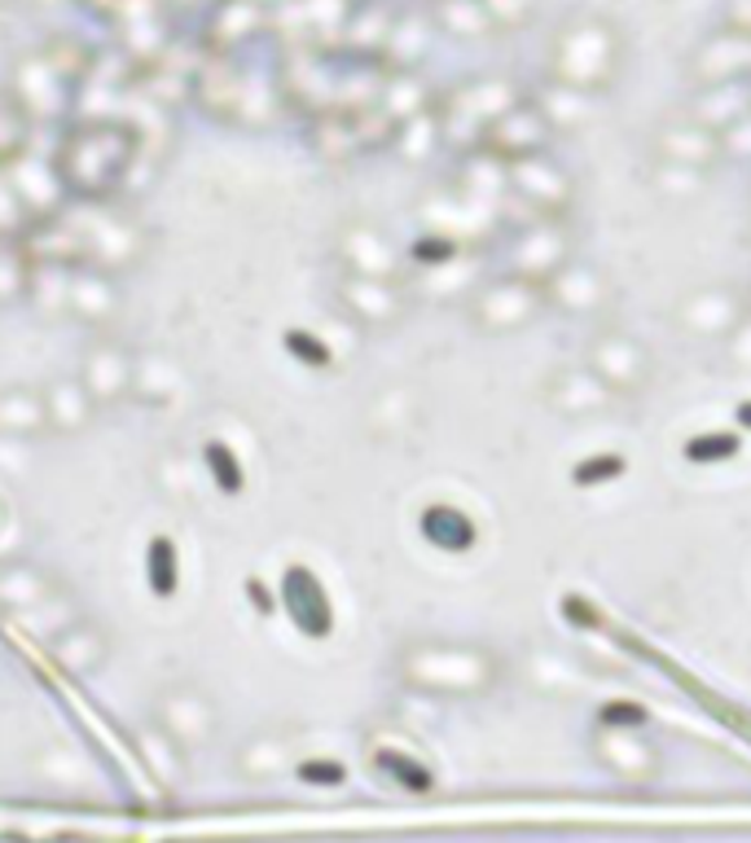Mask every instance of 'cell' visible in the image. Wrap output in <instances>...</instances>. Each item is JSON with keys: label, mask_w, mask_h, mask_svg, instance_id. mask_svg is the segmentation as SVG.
Listing matches in <instances>:
<instances>
[{"label": "cell", "mask_w": 751, "mask_h": 843, "mask_svg": "<svg viewBox=\"0 0 751 843\" xmlns=\"http://www.w3.org/2000/svg\"><path fill=\"white\" fill-rule=\"evenodd\" d=\"M207 461H211V470H216V479H220V488H225V492H238V488H242V479L233 474V461H229V452H225L220 444H211V448H207Z\"/></svg>", "instance_id": "28"}, {"label": "cell", "mask_w": 751, "mask_h": 843, "mask_svg": "<svg viewBox=\"0 0 751 843\" xmlns=\"http://www.w3.org/2000/svg\"><path fill=\"white\" fill-rule=\"evenodd\" d=\"M505 185L514 189V198H523L536 216H567L576 202V180L567 176V167H558L549 154H532L505 167Z\"/></svg>", "instance_id": "11"}, {"label": "cell", "mask_w": 751, "mask_h": 843, "mask_svg": "<svg viewBox=\"0 0 751 843\" xmlns=\"http://www.w3.org/2000/svg\"><path fill=\"white\" fill-rule=\"evenodd\" d=\"M549 119L541 114V106H527V101H514L488 132H483V150L497 158V163H519V158H532V154H545V141H549Z\"/></svg>", "instance_id": "14"}, {"label": "cell", "mask_w": 751, "mask_h": 843, "mask_svg": "<svg viewBox=\"0 0 751 843\" xmlns=\"http://www.w3.org/2000/svg\"><path fill=\"white\" fill-rule=\"evenodd\" d=\"M48 430L44 392L35 387H0V435H40Z\"/></svg>", "instance_id": "24"}, {"label": "cell", "mask_w": 751, "mask_h": 843, "mask_svg": "<svg viewBox=\"0 0 751 843\" xmlns=\"http://www.w3.org/2000/svg\"><path fill=\"white\" fill-rule=\"evenodd\" d=\"M159 721L172 730V738H181V743H198V738L211 730V703H207L194 686H181V690L163 694V703H159Z\"/></svg>", "instance_id": "22"}, {"label": "cell", "mask_w": 751, "mask_h": 843, "mask_svg": "<svg viewBox=\"0 0 751 843\" xmlns=\"http://www.w3.org/2000/svg\"><path fill=\"white\" fill-rule=\"evenodd\" d=\"M751 114V79L739 84H712V88H699L695 106H690V119L704 123L708 132H734L743 119Z\"/></svg>", "instance_id": "19"}, {"label": "cell", "mask_w": 751, "mask_h": 843, "mask_svg": "<svg viewBox=\"0 0 751 843\" xmlns=\"http://www.w3.org/2000/svg\"><path fill=\"white\" fill-rule=\"evenodd\" d=\"M541 401L549 414H558L563 421H585V418H602L616 396L598 383V374L589 365H558L541 379Z\"/></svg>", "instance_id": "12"}, {"label": "cell", "mask_w": 751, "mask_h": 843, "mask_svg": "<svg viewBox=\"0 0 751 843\" xmlns=\"http://www.w3.org/2000/svg\"><path fill=\"white\" fill-rule=\"evenodd\" d=\"M690 79L699 88H712V84H739L751 79V35L748 31H721V35H708L695 57H690Z\"/></svg>", "instance_id": "15"}, {"label": "cell", "mask_w": 751, "mask_h": 843, "mask_svg": "<svg viewBox=\"0 0 751 843\" xmlns=\"http://www.w3.org/2000/svg\"><path fill=\"white\" fill-rule=\"evenodd\" d=\"M335 260L344 273L352 277H382V282H404L400 277V251L395 242L370 225V220H357L348 225L339 238H335Z\"/></svg>", "instance_id": "13"}, {"label": "cell", "mask_w": 751, "mask_h": 843, "mask_svg": "<svg viewBox=\"0 0 751 843\" xmlns=\"http://www.w3.org/2000/svg\"><path fill=\"white\" fill-rule=\"evenodd\" d=\"M655 154H660L664 167H682V172H699L704 176L721 158V136L686 114V119H673L668 128L655 132Z\"/></svg>", "instance_id": "17"}, {"label": "cell", "mask_w": 751, "mask_h": 843, "mask_svg": "<svg viewBox=\"0 0 751 843\" xmlns=\"http://www.w3.org/2000/svg\"><path fill=\"white\" fill-rule=\"evenodd\" d=\"M541 317H549V299L545 286L514 277V273H497L488 282H479L466 295V326L483 339H505L519 335L527 326H536Z\"/></svg>", "instance_id": "4"}, {"label": "cell", "mask_w": 751, "mask_h": 843, "mask_svg": "<svg viewBox=\"0 0 751 843\" xmlns=\"http://www.w3.org/2000/svg\"><path fill=\"white\" fill-rule=\"evenodd\" d=\"M395 672L409 690L431 699H479L501 681L505 659L488 642L417 637L395 655Z\"/></svg>", "instance_id": "1"}, {"label": "cell", "mask_w": 751, "mask_h": 843, "mask_svg": "<svg viewBox=\"0 0 751 843\" xmlns=\"http://www.w3.org/2000/svg\"><path fill=\"white\" fill-rule=\"evenodd\" d=\"M726 357H730V365H739V370H751V313L743 317V326L726 339Z\"/></svg>", "instance_id": "27"}, {"label": "cell", "mask_w": 751, "mask_h": 843, "mask_svg": "<svg viewBox=\"0 0 751 843\" xmlns=\"http://www.w3.org/2000/svg\"><path fill=\"white\" fill-rule=\"evenodd\" d=\"M119 286L110 273L101 269H75L70 273V317L88 321V326H106L119 313Z\"/></svg>", "instance_id": "20"}, {"label": "cell", "mask_w": 751, "mask_h": 843, "mask_svg": "<svg viewBox=\"0 0 751 843\" xmlns=\"http://www.w3.org/2000/svg\"><path fill=\"white\" fill-rule=\"evenodd\" d=\"M422 536H426L435 549L461 554V549L475 545V523H470L461 510H453V505H431V510L422 514Z\"/></svg>", "instance_id": "25"}, {"label": "cell", "mask_w": 751, "mask_h": 843, "mask_svg": "<svg viewBox=\"0 0 751 843\" xmlns=\"http://www.w3.org/2000/svg\"><path fill=\"white\" fill-rule=\"evenodd\" d=\"M510 106H514V88H510L505 79H475V84H466V88L448 101L439 128H444V136L457 141V145H466L470 136L483 141V132H488Z\"/></svg>", "instance_id": "10"}, {"label": "cell", "mask_w": 751, "mask_h": 843, "mask_svg": "<svg viewBox=\"0 0 751 843\" xmlns=\"http://www.w3.org/2000/svg\"><path fill=\"white\" fill-rule=\"evenodd\" d=\"M79 383L88 387V396L97 401V409H101V405H115V401H123V396L132 392V383H137V357H132L123 343L101 339V343H92V352L84 357Z\"/></svg>", "instance_id": "16"}, {"label": "cell", "mask_w": 751, "mask_h": 843, "mask_svg": "<svg viewBox=\"0 0 751 843\" xmlns=\"http://www.w3.org/2000/svg\"><path fill=\"white\" fill-rule=\"evenodd\" d=\"M594 756L620 774V778H651L655 774V747L638 734V730H620V725H602L594 734Z\"/></svg>", "instance_id": "18"}, {"label": "cell", "mask_w": 751, "mask_h": 843, "mask_svg": "<svg viewBox=\"0 0 751 843\" xmlns=\"http://www.w3.org/2000/svg\"><path fill=\"white\" fill-rule=\"evenodd\" d=\"M501 260H505V273L545 286L576 260V229L567 216H532L505 238Z\"/></svg>", "instance_id": "5"}, {"label": "cell", "mask_w": 751, "mask_h": 843, "mask_svg": "<svg viewBox=\"0 0 751 843\" xmlns=\"http://www.w3.org/2000/svg\"><path fill=\"white\" fill-rule=\"evenodd\" d=\"M545 299H549V313L567 321H602L616 308V286L598 264L572 260L554 282H545Z\"/></svg>", "instance_id": "8"}, {"label": "cell", "mask_w": 751, "mask_h": 843, "mask_svg": "<svg viewBox=\"0 0 751 843\" xmlns=\"http://www.w3.org/2000/svg\"><path fill=\"white\" fill-rule=\"evenodd\" d=\"M106 655H110L106 628H97V624H88V620H75L70 628H62V633L53 637V659H57L66 672H75V677L101 668Z\"/></svg>", "instance_id": "21"}, {"label": "cell", "mask_w": 751, "mask_h": 843, "mask_svg": "<svg viewBox=\"0 0 751 843\" xmlns=\"http://www.w3.org/2000/svg\"><path fill=\"white\" fill-rule=\"evenodd\" d=\"M748 242H751V225H748Z\"/></svg>", "instance_id": "30"}, {"label": "cell", "mask_w": 751, "mask_h": 843, "mask_svg": "<svg viewBox=\"0 0 751 843\" xmlns=\"http://www.w3.org/2000/svg\"><path fill=\"white\" fill-rule=\"evenodd\" d=\"M624 62V40L607 18H572L549 53L554 79L576 92H602L616 84Z\"/></svg>", "instance_id": "2"}, {"label": "cell", "mask_w": 751, "mask_h": 843, "mask_svg": "<svg viewBox=\"0 0 751 843\" xmlns=\"http://www.w3.org/2000/svg\"><path fill=\"white\" fill-rule=\"evenodd\" d=\"M163 571H167V545L159 540V545H154V589H159V593H167V589H172Z\"/></svg>", "instance_id": "29"}, {"label": "cell", "mask_w": 751, "mask_h": 843, "mask_svg": "<svg viewBox=\"0 0 751 843\" xmlns=\"http://www.w3.org/2000/svg\"><path fill=\"white\" fill-rule=\"evenodd\" d=\"M132 136L123 128H79L62 150V185L79 198H110L128 172Z\"/></svg>", "instance_id": "3"}, {"label": "cell", "mask_w": 751, "mask_h": 843, "mask_svg": "<svg viewBox=\"0 0 751 843\" xmlns=\"http://www.w3.org/2000/svg\"><path fill=\"white\" fill-rule=\"evenodd\" d=\"M335 299L357 321L361 330H395L409 317V286L404 282H382V277H352L339 273Z\"/></svg>", "instance_id": "9"}, {"label": "cell", "mask_w": 751, "mask_h": 843, "mask_svg": "<svg viewBox=\"0 0 751 843\" xmlns=\"http://www.w3.org/2000/svg\"><path fill=\"white\" fill-rule=\"evenodd\" d=\"M44 414L53 430H84L97 414V401L88 396L79 379H57L44 387Z\"/></svg>", "instance_id": "23"}, {"label": "cell", "mask_w": 751, "mask_h": 843, "mask_svg": "<svg viewBox=\"0 0 751 843\" xmlns=\"http://www.w3.org/2000/svg\"><path fill=\"white\" fill-rule=\"evenodd\" d=\"M479 4H483L488 22H492V26H505V31L527 26L532 13H536V0H479Z\"/></svg>", "instance_id": "26"}, {"label": "cell", "mask_w": 751, "mask_h": 843, "mask_svg": "<svg viewBox=\"0 0 751 843\" xmlns=\"http://www.w3.org/2000/svg\"><path fill=\"white\" fill-rule=\"evenodd\" d=\"M748 299H751V286H748Z\"/></svg>", "instance_id": "31"}, {"label": "cell", "mask_w": 751, "mask_h": 843, "mask_svg": "<svg viewBox=\"0 0 751 843\" xmlns=\"http://www.w3.org/2000/svg\"><path fill=\"white\" fill-rule=\"evenodd\" d=\"M585 365L598 374V383L620 401V396H642L655 379V352L646 339H638L633 330L607 326L589 339Z\"/></svg>", "instance_id": "7"}, {"label": "cell", "mask_w": 751, "mask_h": 843, "mask_svg": "<svg viewBox=\"0 0 751 843\" xmlns=\"http://www.w3.org/2000/svg\"><path fill=\"white\" fill-rule=\"evenodd\" d=\"M751 313L748 286H730V282H704L695 291H686L673 304V330L695 339V343H726L743 317Z\"/></svg>", "instance_id": "6"}]
</instances>
